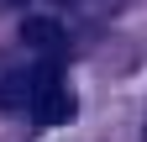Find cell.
Returning a JSON list of instances; mask_svg holds the SVG:
<instances>
[{
    "mask_svg": "<svg viewBox=\"0 0 147 142\" xmlns=\"http://www.w3.org/2000/svg\"><path fill=\"white\" fill-rule=\"evenodd\" d=\"M32 121L37 126H63L74 116V90L63 84V68L58 63H37V90H32Z\"/></svg>",
    "mask_w": 147,
    "mask_h": 142,
    "instance_id": "6da1fadb",
    "label": "cell"
},
{
    "mask_svg": "<svg viewBox=\"0 0 147 142\" xmlns=\"http://www.w3.org/2000/svg\"><path fill=\"white\" fill-rule=\"evenodd\" d=\"M37 90V68H16V74H0V111H26Z\"/></svg>",
    "mask_w": 147,
    "mask_h": 142,
    "instance_id": "7a4b0ae2",
    "label": "cell"
},
{
    "mask_svg": "<svg viewBox=\"0 0 147 142\" xmlns=\"http://www.w3.org/2000/svg\"><path fill=\"white\" fill-rule=\"evenodd\" d=\"M21 42L42 47V53H58L63 47V26L53 21V16H26V21H21Z\"/></svg>",
    "mask_w": 147,
    "mask_h": 142,
    "instance_id": "3957f363",
    "label": "cell"
},
{
    "mask_svg": "<svg viewBox=\"0 0 147 142\" xmlns=\"http://www.w3.org/2000/svg\"><path fill=\"white\" fill-rule=\"evenodd\" d=\"M0 5H26V0H0Z\"/></svg>",
    "mask_w": 147,
    "mask_h": 142,
    "instance_id": "277c9868",
    "label": "cell"
}]
</instances>
